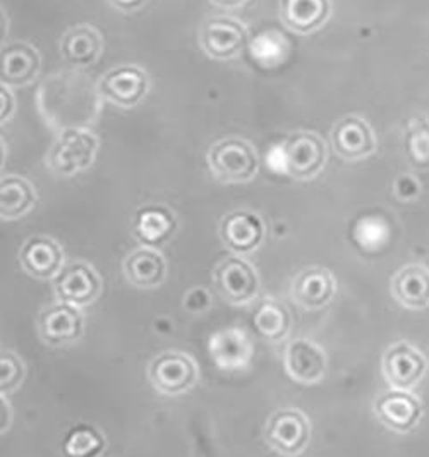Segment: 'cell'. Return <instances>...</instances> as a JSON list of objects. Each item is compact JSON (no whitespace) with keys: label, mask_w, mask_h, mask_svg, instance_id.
<instances>
[{"label":"cell","mask_w":429,"mask_h":457,"mask_svg":"<svg viewBox=\"0 0 429 457\" xmlns=\"http://www.w3.org/2000/svg\"><path fill=\"white\" fill-rule=\"evenodd\" d=\"M208 165L217 181L226 184L248 183L260 167L254 148L243 137H224L211 145Z\"/></svg>","instance_id":"1"},{"label":"cell","mask_w":429,"mask_h":457,"mask_svg":"<svg viewBox=\"0 0 429 457\" xmlns=\"http://www.w3.org/2000/svg\"><path fill=\"white\" fill-rule=\"evenodd\" d=\"M98 148V139L87 129L69 128L54 143L48 152L46 163L59 176H74L88 169Z\"/></svg>","instance_id":"2"},{"label":"cell","mask_w":429,"mask_h":457,"mask_svg":"<svg viewBox=\"0 0 429 457\" xmlns=\"http://www.w3.org/2000/svg\"><path fill=\"white\" fill-rule=\"evenodd\" d=\"M326 163V145L309 131H297L284 145V169L291 178L306 181L313 179Z\"/></svg>","instance_id":"3"},{"label":"cell","mask_w":429,"mask_h":457,"mask_svg":"<svg viewBox=\"0 0 429 457\" xmlns=\"http://www.w3.org/2000/svg\"><path fill=\"white\" fill-rule=\"evenodd\" d=\"M428 370V360L412 344L400 341L390 345L384 356V373L392 389H414Z\"/></svg>","instance_id":"4"},{"label":"cell","mask_w":429,"mask_h":457,"mask_svg":"<svg viewBox=\"0 0 429 457\" xmlns=\"http://www.w3.org/2000/svg\"><path fill=\"white\" fill-rule=\"evenodd\" d=\"M248 29L230 18H211L200 31V44L206 55L217 61H230L248 46Z\"/></svg>","instance_id":"5"},{"label":"cell","mask_w":429,"mask_h":457,"mask_svg":"<svg viewBox=\"0 0 429 457\" xmlns=\"http://www.w3.org/2000/svg\"><path fill=\"white\" fill-rule=\"evenodd\" d=\"M265 438L276 453L284 456H297L309 442V423L301 411L280 410L271 414Z\"/></svg>","instance_id":"6"},{"label":"cell","mask_w":429,"mask_h":457,"mask_svg":"<svg viewBox=\"0 0 429 457\" xmlns=\"http://www.w3.org/2000/svg\"><path fill=\"white\" fill-rule=\"evenodd\" d=\"M148 74L137 66H119L102 76L98 93L113 105L133 109L148 92Z\"/></svg>","instance_id":"7"},{"label":"cell","mask_w":429,"mask_h":457,"mask_svg":"<svg viewBox=\"0 0 429 457\" xmlns=\"http://www.w3.org/2000/svg\"><path fill=\"white\" fill-rule=\"evenodd\" d=\"M215 286L232 304H246L258 295V275L246 260L230 256L215 269Z\"/></svg>","instance_id":"8"},{"label":"cell","mask_w":429,"mask_h":457,"mask_svg":"<svg viewBox=\"0 0 429 457\" xmlns=\"http://www.w3.org/2000/svg\"><path fill=\"white\" fill-rule=\"evenodd\" d=\"M375 414L386 428L407 434L416 428L423 416V406L408 390L392 389L376 397Z\"/></svg>","instance_id":"9"},{"label":"cell","mask_w":429,"mask_h":457,"mask_svg":"<svg viewBox=\"0 0 429 457\" xmlns=\"http://www.w3.org/2000/svg\"><path fill=\"white\" fill-rule=\"evenodd\" d=\"M148 373L153 387L169 395H177L191 389L198 378L193 360L179 353L160 354L152 361Z\"/></svg>","instance_id":"10"},{"label":"cell","mask_w":429,"mask_h":457,"mask_svg":"<svg viewBox=\"0 0 429 457\" xmlns=\"http://www.w3.org/2000/svg\"><path fill=\"white\" fill-rule=\"evenodd\" d=\"M102 291L100 277L85 262H72L55 277V293L62 303L72 306H87Z\"/></svg>","instance_id":"11"},{"label":"cell","mask_w":429,"mask_h":457,"mask_svg":"<svg viewBox=\"0 0 429 457\" xmlns=\"http://www.w3.org/2000/svg\"><path fill=\"white\" fill-rule=\"evenodd\" d=\"M334 150L345 161H361L376 148L371 126L358 115H347L332 128Z\"/></svg>","instance_id":"12"},{"label":"cell","mask_w":429,"mask_h":457,"mask_svg":"<svg viewBox=\"0 0 429 457\" xmlns=\"http://www.w3.org/2000/svg\"><path fill=\"white\" fill-rule=\"evenodd\" d=\"M38 50L26 42H12L2 46L0 79L4 87H26L38 76Z\"/></svg>","instance_id":"13"},{"label":"cell","mask_w":429,"mask_h":457,"mask_svg":"<svg viewBox=\"0 0 429 457\" xmlns=\"http://www.w3.org/2000/svg\"><path fill=\"white\" fill-rule=\"evenodd\" d=\"M38 330L42 339L50 345L74 343L83 334V317L76 306L61 301L42 312Z\"/></svg>","instance_id":"14"},{"label":"cell","mask_w":429,"mask_h":457,"mask_svg":"<svg viewBox=\"0 0 429 457\" xmlns=\"http://www.w3.org/2000/svg\"><path fill=\"white\" fill-rule=\"evenodd\" d=\"M263 232L261 219L249 210L232 212L220 224V236L227 248L241 254L254 252L263 241Z\"/></svg>","instance_id":"15"},{"label":"cell","mask_w":429,"mask_h":457,"mask_svg":"<svg viewBox=\"0 0 429 457\" xmlns=\"http://www.w3.org/2000/svg\"><path fill=\"white\" fill-rule=\"evenodd\" d=\"M64 61L74 68H88L103 52V38L91 24H78L68 29L61 40Z\"/></svg>","instance_id":"16"},{"label":"cell","mask_w":429,"mask_h":457,"mask_svg":"<svg viewBox=\"0 0 429 457\" xmlns=\"http://www.w3.org/2000/svg\"><path fill=\"white\" fill-rule=\"evenodd\" d=\"M20 260L24 270L31 277L52 278L62 270L64 254L54 239L46 236H35L24 243Z\"/></svg>","instance_id":"17"},{"label":"cell","mask_w":429,"mask_h":457,"mask_svg":"<svg viewBox=\"0 0 429 457\" xmlns=\"http://www.w3.org/2000/svg\"><path fill=\"white\" fill-rule=\"evenodd\" d=\"M285 368L297 382L315 384L325 377L326 356L317 344L297 339L285 349Z\"/></svg>","instance_id":"18"},{"label":"cell","mask_w":429,"mask_h":457,"mask_svg":"<svg viewBox=\"0 0 429 457\" xmlns=\"http://www.w3.org/2000/svg\"><path fill=\"white\" fill-rule=\"evenodd\" d=\"M280 18L299 35H309L330 18V0H280Z\"/></svg>","instance_id":"19"},{"label":"cell","mask_w":429,"mask_h":457,"mask_svg":"<svg viewBox=\"0 0 429 457\" xmlns=\"http://www.w3.org/2000/svg\"><path fill=\"white\" fill-rule=\"evenodd\" d=\"M291 293L297 304L311 310L321 308L335 295L334 275L321 267L306 269L295 277Z\"/></svg>","instance_id":"20"},{"label":"cell","mask_w":429,"mask_h":457,"mask_svg":"<svg viewBox=\"0 0 429 457\" xmlns=\"http://www.w3.org/2000/svg\"><path fill=\"white\" fill-rule=\"evenodd\" d=\"M392 295L408 310L429 306V270L425 265L410 263L392 278Z\"/></svg>","instance_id":"21"},{"label":"cell","mask_w":429,"mask_h":457,"mask_svg":"<svg viewBox=\"0 0 429 457\" xmlns=\"http://www.w3.org/2000/svg\"><path fill=\"white\" fill-rule=\"evenodd\" d=\"M133 230L141 243L160 246L172 237L176 230V217L167 206H143L136 212Z\"/></svg>","instance_id":"22"},{"label":"cell","mask_w":429,"mask_h":457,"mask_svg":"<svg viewBox=\"0 0 429 457\" xmlns=\"http://www.w3.org/2000/svg\"><path fill=\"white\" fill-rule=\"evenodd\" d=\"M124 274L136 287H155L165 278V260L153 248H139L126 258Z\"/></svg>","instance_id":"23"},{"label":"cell","mask_w":429,"mask_h":457,"mask_svg":"<svg viewBox=\"0 0 429 457\" xmlns=\"http://www.w3.org/2000/svg\"><path fill=\"white\" fill-rule=\"evenodd\" d=\"M37 204L35 187L20 176H5L0 183V215L4 220L23 217Z\"/></svg>","instance_id":"24"},{"label":"cell","mask_w":429,"mask_h":457,"mask_svg":"<svg viewBox=\"0 0 429 457\" xmlns=\"http://www.w3.org/2000/svg\"><path fill=\"white\" fill-rule=\"evenodd\" d=\"M252 327L261 337L275 343L287 336L291 327V315L284 304L268 299L256 306L252 313Z\"/></svg>","instance_id":"25"},{"label":"cell","mask_w":429,"mask_h":457,"mask_svg":"<svg viewBox=\"0 0 429 457\" xmlns=\"http://www.w3.org/2000/svg\"><path fill=\"white\" fill-rule=\"evenodd\" d=\"M105 449V438L88 425L74 427L62 442L66 457H96Z\"/></svg>","instance_id":"26"},{"label":"cell","mask_w":429,"mask_h":457,"mask_svg":"<svg viewBox=\"0 0 429 457\" xmlns=\"http://www.w3.org/2000/svg\"><path fill=\"white\" fill-rule=\"evenodd\" d=\"M23 365L14 354L2 353V358H0V387H2V392H11V390L16 389L23 380Z\"/></svg>","instance_id":"27"},{"label":"cell","mask_w":429,"mask_h":457,"mask_svg":"<svg viewBox=\"0 0 429 457\" xmlns=\"http://www.w3.org/2000/svg\"><path fill=\"white\" fill-rule=\"evenodd\" d=\"M0 98H2V115H0V120L2 122H5L12 112H14V98H12V93L7 90V87H4L2 85V88H0Z\"/></svg>","instance_id":"28"},{"label":"cell","mask_w":429,"mask_h":457,"mask_svg":"<svg viewBox=\"0 0 429 457\" xmlns=\"http://www.w3.org/2000/svg\"><path fill=\"white\" fill-rule=\"evenodd\" d=\"M109 2L112 4L115 9H119L122 12H133V11H137L139 7H143L146 0H109Z\"/></svg>","instance_id":"29"},{"label":"cell","mask_w":429,"mask_h":457,"mask_svg":"<svg viewBox=\"0 0 429 457\" xmlns=\"http://www.w3.org/2000/svg\"><path fill=\"white\" fill-rule=\"evenodd\" d=\"M213 4L220 5V7H237V5H243L246 4L248 0H211Z\"/></svg>","instance_id":"30"}]
</instances>
